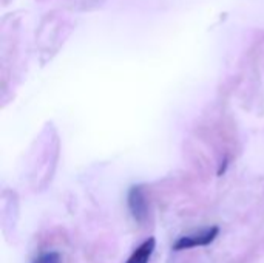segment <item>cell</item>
Masks as SVG:
<instances>
[{
  "instance_id": "1",
  "label": "cell",
  "mask_w": 264,
  "mask_h": 263,
  "mask_svg": "<svg viewBox=\"0 0 264 263\" xmlns=\"http://www.w3.org/2000/svg\"><path fill=\"white\" fill-rule=\"evenodd\" d=\"M218 234H220V228H218V226H212V228L203 229L199 232L184 235V237H181L173 244V249L183 251V249H190L196 246H207V244H210L218 237Z\"/></svg>"
},
{
  "instance_id": "2",
  "label": "cell",
  "mask_w": 264,
  "mask_h": 263,
  "mask_svg": "<svg viewBox=\"0 0 264 263\" xmlns=\"http://www.w3.org/2000/svg\"><path fill=\"white\" fill-rule=\"evenodd\" d=\"M127 203L133 219L138 223H144L149 215V203L142 186H132L127 195Z\"/></svg>"
},
{
  "instance_id": "4",
  "label": "cell",
  "mask_w": 264,
  "mask_h": 263,
  "mask_svg": "<svg viewBox=\"0 0 264 263\" xmlns=\"http://www.w3.org/2000/svg\"><path fill=\"white\" fill-rule=\"evenodd\" d=\"M31 263H60V256L59 252H45V254H40L38 259H34Z\"/></svg>"
},
{
  "instance_id": "3",
  "label": "cell",
  "mask_w": 264,
  "mask_h": 263,
  "mask_svg": "<svg viewBox=\"0 0 264 263\" xmlns=\"http://www.w3.org/2000/svg\"><path fill=\"white\" fill-rule=\"evenodd\" d=\"M154 246H156V240H154L153 237L147 239L144 243H141L138 248H136V251L132 254L125 263H149L151 254L154 251Z\"/></svg>"
}]
</instances>
